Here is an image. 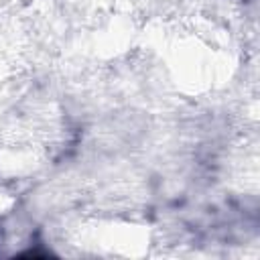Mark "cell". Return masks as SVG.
<instances>
[{"label": "cell", "instance_id": "1", "mask_svg": "<svg viewBox=\"0 0 260 260\" xmlns=\"http://www.w3.org/2000/svg\"><path fill=\"white\" fill-rule=\"evenodd\" d=\"M2 242H4V234H2V228H0V246H2Z\"/></svg>", "mask_w": 260, "mask_h": 260}]
</instances>
